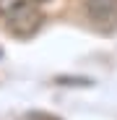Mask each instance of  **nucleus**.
<instances>
[{
    "mask_svg": "<svg viewBox=\"0 0 117 120\" xmlns=\"http://www.w3.org/2000/svg\"><path fill=\"white\" fill-rule=\"evenodd\" d=\"M86 16L99 31H117V0H86Z\"/></svg>",
    "mask_w": 117,
    "mask_h": 120,
    "instance_id": "2",
    "label": "nucleus"
},
{
    "mask_svg": "<svg viewBox=\"0 0 117 120\" xmlns=\"http://www.w3.org/2000/svg\"><path fill=\"white\" fill-rule=\"evenodd\" d=\"M0 18L16 37H31L42 26L44 13L39 0H0Z\"/></svg>",
    "mask_w": 117,
    "mask_h": 120,
    "instance_id": "1",
    "label": "nucleus"
},
{
    "mask_svg": "<svg viewBox=\"0 0 117 120\" xmlns=\"http://www.w3.org/2000/svg\"><path fill=\"white\" fill-rule=\"evenodd\" d=\"M24 120H60V117H55L50 112H29V115H24Z\"/></svg>",
    "mask_w": 117,
    "mask_h": 120,
    "instance_id": "3",
    "label": "nucleus"
}]
</instances>
